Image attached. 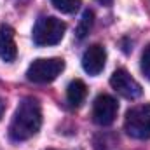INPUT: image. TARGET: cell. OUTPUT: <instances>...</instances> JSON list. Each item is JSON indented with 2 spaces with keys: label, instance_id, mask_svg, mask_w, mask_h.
<instances>
[{
  "label": "cell",
  "instance_id": "6da1fadb",
  "mask_svg": "<svg viewBox=\"0 0 150 150\" xmlns=\"http://www.w3.org/2000/svg\"><path fill=\"white\" fill-rule=\"evenodd\" d=\"M42 126V108L35 98H23L12 115L9 136L12 142H25L35 136Z\"/></svg>",
  "mask_w": 150,
  "mask_h": 150
},
{
  "label": "cell",
  "instance_id": "7a4b0ae2",
  "mask_svg": "<svg viewBox=\"0 0 150 150\" xmlns=\"http://www.w3.org/2000/svg\"><path fill=\"white\" fill-rule=\"evenodd\" d=\"M65 32H67V25L61 19L54 16H42L33 26L32 37L37 45H56L61 42Z\"/></svg>",
  "mask_w": 150,
  "mask_h": 150
},
{
  "label": "cell",
  "instance_id": "3957f363",
  "mask_svg": "<svg viewBox=\"0 0 150 150\" xmlns=\"http://www.w3.org/2000/svg\"><path fill=\"white\" fill-rule=\"evenodd\" d=\"M63 70H65V61L61 58H38L28 67L26 77L30 82L47 84L58 79V75Z\"/></svg>",
  "mask_w": 150,
  "mask_h": 150
},
{
  "label": "cell",
  "instance_id": "277c9868",
  "mask_svg": "<svg viewBox=\"0 0 150 150\" xmlns=\"http://www.w3.org/2000/svg\"><path fill=\"white\" fill-rule=\"evenodd\" d=\"M124 129L131 138H150V105H138L126 113Z\"/></svg>",
  "mask_w": 150,
  "mask_h": 150
},
{
  "label": "cell",
  "instance_id": "5b68a950",
  "mask_svg": "<svg viewBox=\"0 0 150 150\" xmlns=\"http://www.w3.org/2000/svg\"><path fill=\"white\" fill-rule=\"evenodd\" d=\"M110 86H112L122 98H126V100H136L143 93L142 86L131 77V74L127 70H124V68H119V70H115L112 74V77H110Z\"/></svg>",
  "mask_w": 150,
  "mask_h": 150
},
{
  "label": "cell",
  "instance_id": "8992f818",
  "mask_svg": "<svg viewBox=\"0 0 150 150\" xmlns=\"http://www.w3.org/2000/svg\"><path fill=\"white\" fill-rule=\"evenodd\" d=\"M119 112L117 100L110 94H100L93 105V120L98 126H110Z\"/></svg>",
  "mask_w": 150,
  "mask_h": 150
},
{
  "label": "cell",
  "instance_id": "52a82bcc",
  "mask_svg": "<svg viewBox=\"0 0 150 150\" xmlns=\"http://www.w3.org/2000/svg\"><path fill=\"white\" fill-rule=\"evenodd\" d=\"M105 63H107V51L103 45L94 44L89 49H86V52L82 56V68L86 74L100 75L105 68Z\"/></svg>",
  "mask_w": 150,
  "mask_h": 150
},
{
  "label": "cell",
  "instance_id": "ba28073f",
  "mask_svg": "<svg viewBox=\"0 0 150 150\" xmlns=\"http://www.w3.org/2000/svg\"><path fill=\"white\" fill-rule=\"evenodd\" d=\"M18 56L16 42H14V30L9 25L0 26V58L7 63L14 61Z\"/></svg>",
  "mask_w": 150,
  "mask_h": 150
},
{
  "label": "cell",
  "instance_id": "9c48e42d",
  "mask_svg": "<svg viewBox=\"0 0 150 150\" xmlns=\"http://www.w3.org/2000/svg\"><path fill=\"white\" fill-rule=\"evenodd\" d=\"M86 94H87V87L80 79L72 80L67 87V100L72 107H80L82 101L86 100Z\"/></svg>",
  "mask_w": 150,
  "mask_h": 150
},
{
  "label": "cell",
  "instance_id": "30bf717a",
  "mask_svg": "<svg viewBox=\"0 0 150 150\" xmlns=\"http://www.w3.org/2000/svg\"><path fill=\"white\" fill-rule=\"evenodd\" d=\"M52 2V5L59 11V12H63V14H72L75 12L79 7H80V2L82 0H51Z\"/></svg>",
  "mask_w": 150,
  "mask_h": 150
},
{
  "label": "cell",
  "instance_id": "8fae6325",
  "mask_svg": "<svg viewBox=\"0 0 150 150\" xmlns=\"http://www.w3.org/2000/svg\"><path fill=\"white\" fill-rule=\"evenodd\" d=\"M93 12L91 11H86L84 12V16H82V19H80V25H79V28H77V37L79 38H84L86 37V33H89V28H91V25H93Z\"/></svg>",
  "mask_w": 150,
  "mask_h": 150
},
{
  "label": "cell",
  "instance_id": "7c38bea8",
  "mask_svg": "<svg viewBox=\"0 0 150 150\" xmlns=\"http://www.w3.org/2000/svg\"><path fill=\"white\" fill-rule=\"evenodd\" d=\"M142 72L150 80V45L143 51V54H142Z\"/></svg>",
  "mask_w": 150,
  "mask_h": 150
},
{
  "label": "cell",
  "instance_id": "4fadbf2b",
  "mask_svg": "<svg viewBox=\"0 0 150 150\" xmlns=\"http://www.w3.org/2000/svg\"><path fill=\"white\" fill-rule=\"evenodd\" d=\"M100 4H103V5H108V4H112L113 0H98Z\"/></svg>",
  "mask_w": 150,
  "mask_h": 150
},
{
  "label": "cell",
  "instance_id": "5bb4252c",
  "mask_svg": "<svg viewBox=\"0 0 150 150\" xmlns=\"http://www.w3.org/2000/svg\"><path fill=\"white\" fill-rule=\"evenodd\" d=\"M2 110H4V103L0 101V115H2Z\"/></svg>",
  "mask_w": 150,
  "mask_h": 150
},
{
  "label": "cell",
  "instance_id": "9a60e30c",
  "mask_svg": "<svg viewBox=\"0 0 150 150\" xmlns=\"http://www.w3.org/2000/svg\"><path fill=\"white\" fill-rule=\"evenodd\" d=\"M51 150H52V149H51Z\"/></svg>",
  "mask_w": 150,
  "mask_h": 150
}]
</instances>
